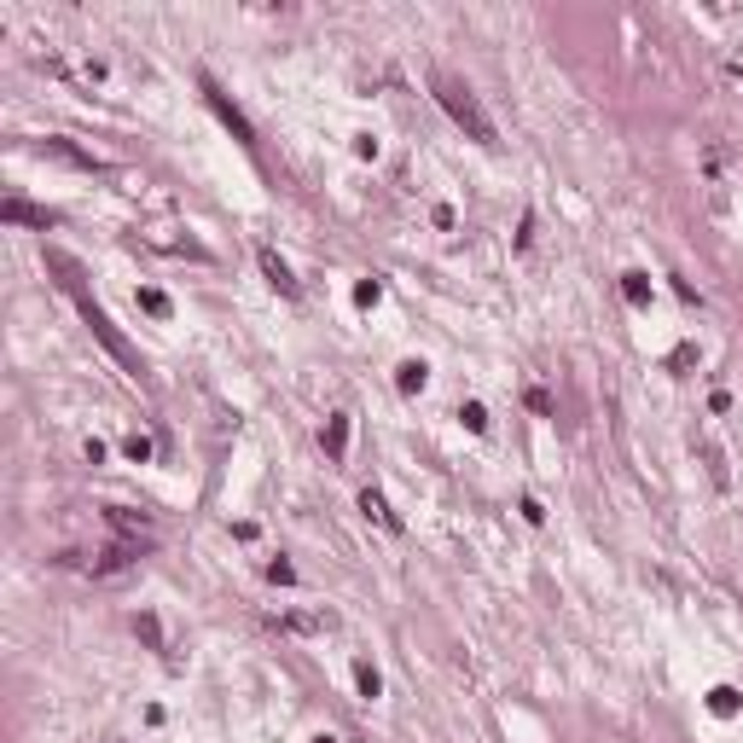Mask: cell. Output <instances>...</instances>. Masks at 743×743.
I'll list each match as a JSON object with an SVG mask.
<instances>
[{
    "label": "cell",
    "mask_w": 743,
    "mask_h": 743,
    "mask_svg": "<svg viewBox=\"0 0 743 743\" xmlns=\"http://www.w3.org/2000/svg\"><path fill=\"white\" fill-rule=\"evenodd\" d=\"M436 99H441V110H448V117L459 122V128H465L476 145H500V140H494V122H488V110H482V99L470 93L459 76H436Z\"/></svg>",
    "instance_id": "obj_1"
},
{
    "label": "cell",
    "mask_w": 743,
    "mask_h": 743,
    "mask_svg": "<svg viewBox=\"0 0 743 743\" xmlns=\"http://www.w3.org/2000/svg\"><path fill=\"white\" fill-rule=\"evenodd\" d=\"M70 302L82 308V319H88V331H93L99 343H105V354H110V361H117L122 372H128V378H140V372H145V361H140V349H134V343L122 337L117 326H110V314H105V308H99V302H93L88 291H82V296H70Z\"/></svg>",
    "instance_id": "obj_2"
},
{
    "label": "cell",
    "mask_w": 743,
    "mask_h": 743,
    "mask_svg": "<svg viewBox=\"0 0 743 743\" xmlns=\"http://www.w3.org/2000/svg\"><path fill=\"white\" fill-rule=\"evenodd\" d=\"M204 99H209V110H215V117H221V122H227V128H232V140H239L244 152H256V128H250V117H244V110L232 105V99L221 93V88H215V82H209V76H204Z\"/></svg>",
    "instance_id": "obj_3"
},
{
    "label": "cell",
    "mask_w": 743,
    "mask_h": 743,
    "mask_svg": "<svg viewBox=\"0 0 743 743\" xmlns=\"http://www.w3.org/2000/svg\"><path fill=\"white\" fill-rule=\"evenodd\" d=\"M256 262H262V274H267V284H274L279 296H302V284H296V274H291V262L274 250V244H262L256 250Z\"/></svg>",
    "instance_id": "obj_4"
},
{
    "label": "cell",
    "mask_w": 743,
    "mask_h": 743,
    "mask_svg": "<svg viewBox=\"0 0 743 743\" xmlns=\"http://www.w3.org/2000/svg\"><path fill=\"white\" fill-rule=\"evenodd\" d=\"M0 215L6 221H18V227H58V215L53 209H41V204H23V197H6V204H0Z\"/></svg>",
    "instance_id": "obj_5"
},
{
    "label": "cell",
    "mask_w": 743,
    "mask_h": 743,
    "mask_svg": "<svg viewBox=\"0 0 743 743\" xmlns=\"http://www.w3.org/2000/svg\"><path fill=\"white\" fill-rule=\"evenodd\" d=\"M140 552H145L140 540H117V546H105V552H99L93 575H117V569H128V564H134V557H140Z\"/></svg>",
    "instance_id": "obj_6"
},
{
    "label": "cell",
    "mask_w": 743,
    "mask_h": 743,
    "mask_svg": "<svg viewBox=\"0 0 743 743\" xmlns=\"http://www.w3.org/2000/svg\"><path fill=\"white\" fill-rule=\"evenodd\" d=\"M41 152H47V157H58V163H70V169H88V175H99V169H105L93 152H82V145H70V140H47Z\"/></svg>",
    "instance_id": "obj_7"
},
{
    "label": "cell",
    "mask_w": 743,
    "mask_h": 743,
    "mask_svg": "<svg viewBox=\"0 0 743 743\" xmlns=\"http://www.w3.org/2000/svg\"><path fill=\"white\" fill-rule=\"evenodd\" d=\"M110 529H117V535H128V540H140V546H152V523H145V517H134V511H122V505H110Z\"/></svg>",
    "instance_id": "obj_8"
},
{
    "label": "cell",
    "mask_w": 743,
    "mask_h": 743,
    "mask_svg": "<svg viewBox=\"0 0 743 743\" xmlns=\"http://www.w3.org/2000/svg\"><path fill=\"white\" fill-rule=\"evenodd\" d=\"M343 453H349V413H331L326 418V459L343 465Z\"/></svg>",
    "instance_id": "obj_9"
},
{
    "label": "cell",
    "mask_w": 743,
    "mask_h": 743,
    "mask_svg": "<svg viewBox=\"0 0 743 743\" xmlns=\"http://www.w3.org/2000/svg\"><path fill=\"white\" fill-rule=\"evenodd\" d=\"M361 511L372 517V523H383L389 535H401V517H395L389 505H383V494H378V488H366V494H361Z\"/></svg>",
    "instance_id": "obj_10"
},
{
    "label": "cell",
    "mask_w": 743,
    "mask_h": 743,
    "mask_svg": "<svg viewBox=\"0 0 743 743\" xmlns=\"http://www.w3.org/2000/svg\"><path fill=\"white\" fill-rule=\"evenodd\" d=\"M709 709H714V714H721V721H732V714L743 709V697H738V691H732V686H714V691H709Z\"/></svg>",
    "instance_id": "obj_11"
},
{
    "label": "cell",
    "mask_w": 743,
    "mask_h": 743,
    "mask_svg": "<svg viewBox=\"0 0 743 743\" xmlns=\"http://www.w3.org/2000/svg\"><path fill=\"white\" fill-rule=\"evenodd\" d=\"M622 296H627L634 308H651V279H645V274H622Z\"/></svg>",
    "instance_id": "obj_12"
},
{
    "label": "cell",
    "mask_w": 743,
    "mask_h": 743,
    "mask_svg": "<svg viewBox=\"0 0 743 743\" xmlns=\"http://www.w3.org/2000/svg\"><path fill=\"white\" fill-rule=\"evenodd\" d=\"M134 302H140V308H145V314H152V319H169V314H175L163 291H134Z\"/></svg>",
    "instance_id": "obj_13"
},
{
    "label": "cell",
    "mask_w": 743,
    "mask_h": 743,
    "mask_svg": "<svg viewBox=\"0 0 743 743\" xmlns=\"http://www.w3.org/2000/svg\"><path fill=\"white\" fill-rule=\"evenodd\" d=\"M424 378H430V372H424V361H406V366H401V378H395V383H401V395H418V389H424Z\"/></svg>",
    "instance_id": "obj_14"
},
{
    "label": "cell",
    "mask_w": 743,
    "mask_h": 743,
    "mask_svg": "<svg viewBox=\"0 0 743 743\" xmlns=\"http://www.w3.org/2000/svg\"><path fill=\"white\" fill-rule=\"evenodd\" d=\"M134 634H140L152 651H163V622H157V616H134Z\"/></svg>",
    "instance_id": "obj_15"
},
{
    "label": "cell",
    "mask_w": 743,
    "mask_h": 743,
    "mask_svg": "<svg viewBox=\"0 0 743 743\" xmlns=\"http://www.w3.org/2000/svg\"><path fill=\"white\" fill-rule=\"evenodd\" d=\"M354 679H361L366 697H378V691H383V679H378V668H372V662H354Z\"/></svg>",
    "instance_id": "obj_16"
},
{
    "label": "cell",
    "mask_w": 743,
    "mask_h": 743,
    "mask_svg": "<svg viewBox=\"0 0 743 743\" xmlns=\"http://www.w3.org/2000/svg\"><path fill=\"white\" fill-rule=\"evenodd\" d=\"M459 418H465V430H476V436L488 430V413H482V401H465V406H459Z\"/></svg>",
    "instance_id": "obj_17"
},
{
    "label": "cell",
    "mask_w": 743,
    "mask_h": 743,
    "mask_svg": "<svg viewBox=\"0 0 743 743\" xmlns=\"http://www.w3.org/2000/svg\"><path fill=\"white\" fill-rule=\"evenodd\" d=\"M122 453H128L134 465H145V459H152V441H145V436H128V441H122Z\"/></svg>",
    "instance_id": "obj_18"
},
{
    "label": "cell",
    "mask_w": 743,
    "mask_h": 743,
    "mask_svg": "<svg viewBox=\"0 0 743 743\" xmlns=\"http://www.w3.org/2000/svg\"><path fill=\"white\" fill-rule=\"evenodd\" d=\"M378 296H383V284H378V279H361V284H354V302H361V308H372Z\"/></svg>",
    "instance_id": "obj_19"
},
{
    "label": "cell",
    "mask_w": 743,
    "mask_h": 743,
    "mask_svg": "<svg viewBox=\"0 0 743 743\" xmlns=\"http://www.w3.org/2000/svg\"><path fill=\"white\" fill-rule=\"evenodd\" d=\"M284 627H291V634H319L326 622H319V616H284Z\"/></svg>",
    "instance_id": "obj_20"
},
{
    "label": "cell",
    "mask_w": 743,
    "mask_h": 743,
    "mask_svg": "<svg viewBox=\"0 0 743 743\" xmlns=\"http://www.w3.org/2000/svg\"><path fill=\"white\" fill-rule=\"evenodd\" d=\"M267 581H279V587H291V581H296V569H291V564H284V557H279V564H267Z\"/></svg>",
    "instance_id": "obj_21"
},
{
    "label": "cell",
    "mask_w": 743,
    "mask_h": 743,
    "mask_svg": "<svg viewBox=\"0 0 743 743\" xmlns=\"http://www.w3.org/2000/svg\"><path fill=\"white\" fill-rule=\"evenodd\" d=\"M314 743H337V738H314Z\"/></svg>",
    "instance_id": "obj_22"
}]
</instances>
